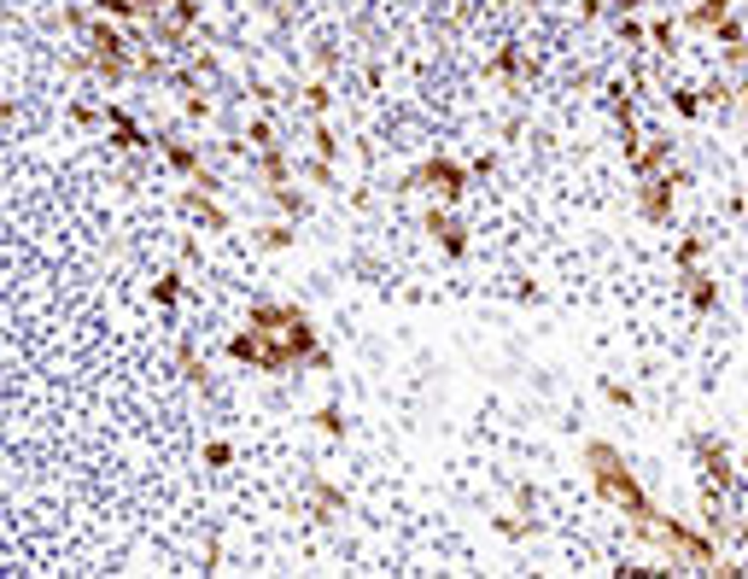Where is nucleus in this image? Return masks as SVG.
Masks as SVG:
<instances>
[{
  "label": "nucleus",
  "mask_w": 748,
  "mask_h": 579,
  "mask_svg": "<svg viewBox=\"0 0 748 579\" xmlns=\"http://www.w3.org/2000/svg\"><path fill=\"white\" fill-rule=\"evenodd\" d=\"M584 468H591L596 491H603L608 503H620V509H626V515H638V527H643V533H655V509H650V498H643L638 474H631V468H626V457H620L614 445H603V439H591V445H584Z\"/></svg>",
  "instance_id": "obj_1"
},
{
  "label": "nucleus",
  "mask_w": 748,
  "mask_h": 579,
  "mask_svg": "<svg viewBox=\"0 0 748 579\" xmlns=\"http://www.w3.org/2000/svg\"><path fill=\"white\" fill-rule=\"evenodd\" d=\"M409 188H439V200L444 205H456L468 193V170L463 164H451V158H427V164L409 176Z\"/></svg>",
  "instance_id": "obj_2"
},
{
  "label": "nucleus",
  "mask_w": 748,
  "mask_h": 579,
  "mask_svg": "<svg viewBox=\"0 0 748 579\" xmlns=\"http://www.w3.org/2000/svg\"><path fill=\"white\" fill-rule=\"evenodd\" d=\"M696 457H702L707 468V491H725V486H737V462H731V451L719 445V439H696Z\"/></svg>",
  "instance_id": "obj_3"
},
{
  "label": "nucleus",
  "mask_w": 748,
  "mask_h": 579,
  "mask_svg": "<svg viewBox=\"0 0 748 579\" xmlns=\"http://www.w3.org/2000/svg\"><path fill=\"white\" fill-rule=\"evenodd\" d=\"M672 170L667 176H643V188H638V211L650 217V223H672Z\"/></svg>",
  "instance_id": "obj_4"
},
{
  "label": "nucleus",
  "mask_w": 748,
  "mask_h": 579,
  "mask_svg": "<svg viewBox=\"0 0 748 579\" xmlns=\"http://www.w3.org/2000/svg\"><path fill=\"white\" fill-rule=\"evenodd\" d=\"M421 223H427V234L439 240V252H444V257H463V252H468V229L456 223L451 211H439V205H433V211L421 217Z\"/></svg>",
  "instance_id": "obj_5"
},
{
  "label": "nucleus",
  "mask_w": 748,
  "mask_h": 579,
  "mask_svg": "<svg viewBox=\"0 0 748 579\" xmlns=\"http://www.w3.org/2000/svg\"><path fill=\"white\" fill-rule=\"evenodd\" d=\"M293 322H298L293 304H252V328L257 334H286Z\"/></svg>",
  "instance_id": "obj_6"
},
{
  "label": "nucleus",
  "mask_w": 748,
  "mask_h": 579,
  "mask_svg": "<svg viewBox=\"0 0 748 579\" xmlns=\"http://www.w3.org/2000/svg\"><path fill=\"white\" fill-rule=\"evenodd\" d=\"M667 158H672V141H650V146H638V153H631V164H638V176H660V170H667Z\"/></svg>",
  "instance_id": "obj_7"
},
{
  "label": "nucleus",
  "mask_w": 748,
  "mask_h": 579,
  "mask_svg": "<svg viewBox=\"0 0 748 579\" xmlns=\"http://www.w3.org/2000/svg\"><path fill=\"white\" fill-rule=\"evenodd\" d=\"M719 18H731V0H696V6L684 12V23H690V30H714Z\"/></svg>",
  "instance_id": "obj_8"
},
{
  "label": "nucleus",
  "mask_w": 748,
  "mask_h": 579,
  "mask_svg": "<svg viewBox=\"0 0 748 579\" xmlns=\"http://www.w3.org/2000/svg\"><path fill=\"white\" fill-rule=\"evenodd\" d=\"M229 357H234V363H264V334H257V328L234 334L229 340Z\"/></svg>",
  "instance_id": "obj_9"
},
{
  "label": "nucleus",
  "mask_w": 748,
  "mask_h": 579,
  "mask_svg": "<svg viewBox=\"0 0 748 579\" xmlns=\"http://www.w3.org/2000/svg\"><path fill=\"white\" fill-rule=\"evenodd\" d=\"M684 287H690V304H696V311H714V304H719V287L707 275H696V269H684Z\"/></svg>",
  "instance_id": "obj_10"
},
{
  "label": "nucleus",
  "mask_w": 748,
  "mask_h": 579,
  "mask_svg": "<svg viewBox=\"0 0 748 579\" xmlns=\"http://www.w3.org/2000/svg\"><path fill=\"white\" fill-rule=\"evenodd\" d=\"M187 211H193L199 223H210V229H229V211H222V205H210V200H205V188L187 193Z\"/></svg>",
  "instance_id": "obj_11"
},
{
  "label": "nucleus",
  "mask_w": 748,
  "mask_h": 579,
  "mask_svg": "<svg viewBox=\"0 0 748 579\" xmlns=\"http://www.w3.org/2000/svg\"><path fill=\"white\" fill-rule=\"evenodd\" d=\"M310 503H316L322 515H340V509H345V491L328 486V480H310Z\"/></svg>",
  "instance_id": "obj_12"
},
{
  "label": "nucleus",
  "mask_w": 748,
  "mask_h": 579,
  "mask_svg": "<svg viewBox=\"0 0 748 579\" xmlns=\"http://www.w3.org/2000/svg\"><path fill=\"white\" fill-rule=\"evenodd\" d=\"M264 176H269V188H286L293 164H286V153H281V146H264Z\"/></svg>",
  "instance_id": "obj_13"
},
{
  "label": "nucleus",
  "mask_w": 748,
  "mask_h": 579,
  "mask_svg": "<svg viewBox=\"0 0 748 579\" xmlns=\"http://www.w3.org/2000/svg\"><path fill=\"white\" fill-rule=\"evenodd\" d=\"M176 299H182V275H176V269H164L158 287H153V304H176Z\"/></svg>",
  "instance_id": "obj_14"
},
{
  "label": "nucleus",
  "mask_w": 748,
  "mask_h": 579,
  "mask_svg": "<svg viewBox=\"0 0 748 579\" xmlns=\"http://www.w3.org/2000/svg\"><path fill=\"white\" fill-rule=\"evenodd\" d=\"M650 42L660 47V53H672V42H678V23H672V18H655V23H650Z\"/></svg>",
  "instance_id": "obj_15"
},
{
  "label": "nucleus",
  "mask_w": 748,
  "mask_h": 579,
  "mask_svg": "<svg viewBox=\"0 0 748 579\" xmlns=\"http://www.w3.org/2000/svg\"><path fill=\"white\" fill-rule=\"evenodd\" d=\"M94 12L99 18H135L141 6H135V0H94Z\"/></svg>",
  "instance_id": "obj_16"
},
{
  "label": "nucleus",
  "mask_w": 748,
  "mask_h": 579,
  "mask_svg": "<svg viewBox=\"0 0 748 579\" xmlns=\"http://www.w3.org/2000/svg\"><path fill=\"white\" fill-rule=\"evenodd\" d=\"M269 200H276L286 217H304V193H293V188H276V193H269Z\"/></svg>",
  "instance_id": "obj_17"
},
{
  "label": "nucleus",
  "mask_w": 748,
  "mask_h": 579,
  "mask_svg": "<svg viewBox=\"0 0 748 579\" xmlns=\"http://www.w3.org/2000/svg\"><path fill=\"white\" fill-rule=\"evenodd\" d=\"M672 112H678V117H696V112H702V100H696V89H678V94H672Z\"/></svg>",
  "instance_id": "obj_18"
},
{
  "label": "nucleus",
  "mask_w": 748,
  "mask_h": 579,
  "mask_svg": "<svg viewBox=\"0 0 748 579\" xmlns=\"http://www.w3.org/2000/svg\"><path fill=\"white\" fill-rule=\"evenodd\" d=\"M333 153H340V141H333V129H328V123H316V158H328V164H333Z\"/></svg>",
  "instance_id": "obj_19"
},
{
  "label": "nucleus",
  "mask_w": 748,
  "mask_h": 579,
  "mask_svg": "<svg viewBox=\"0 0 748 579\" xmlns=\"http://www.w3.org/2000/svg\"><path fill=\"white\" fill-rule=\"evenodd\" d=\"M702 252H707V240H684L678 246V269H696V264H702Z\"/></svg>",
  "instance_id": "obj_20"
},
{
  "label": "nucleus",
  "mask_w": 748,
  "mask_h": 579,
  "mask_svg": "<svg viewBox=\"0 0 748 579\" xmlns=\"http://www.w3.org/2000/svg\"><path fill=\"white\" fill-rule=\"evenodd\" d=\"M497 77H520V70H527V59H520V53H497Z\"/></svg>",
  "instance_id": "obj_21"
},
{
  "label": "nucleus",
  "mask_w": 748,
  "mask_h": 579,
  "mask_svg": "<svg viewBox=\"0 0 748 579\" xmlns=\"http://www.w3.org/2000/svg\"><path fill=\"white\" fill-rule=\"evenodd\" d=\"M328 100H333V94H328V89H322V82H310V89H304V106H310V112H316V117H322V112H328Z\"/></svg>",
  "instance_id": "obj_22"
},
{
  "label": "nucleus",
  "mask_w": 748,
  "mask_h": 579,
  "mask_svg": "<svg viewBox=\"0 0 748 579\" xmlns=\"http://www.w3.org/2000/svg\"><path fill=\"white\" fill-rule=\"evenodd\" d=\"M316 427H322V434H345V416L328 404V410H316Z\"/></svg>",
  "instance_id": "obj_23"
},
{
  "label": "nucleus",
  "mask_w": 748,
  "mask_h": 579,
  "mask_svg": "<svg viewBox=\"0 0 748 579\" xmlns=\"http://www.w3.org/2000/svg\"><path fill=\"white\" fill-rule=\"evenodd\" d=\"M264 240H269V246H293V223H276V229H264Z\"/></svg>",
  "instance_id": "obj_24"
}]
</instances>
